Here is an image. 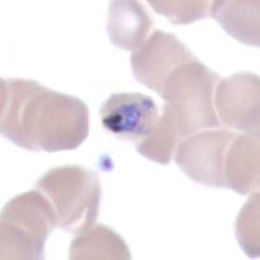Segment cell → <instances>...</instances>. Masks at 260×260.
Segmentation results:
<instances>
[{
    "mask_svg": "<svg viewBox=\"0 0 260 260\" xmlns=\"http://www.w3.org/2000/svg\"><path fill=\"white\" fill-rule=\"evenodd\" d=\"M237 132L225 127L205 129L180 140L175 163L190 180L204 186L225 188L228 147Z\"/></svg>",
    "mask_w": 260,
    "mask_h": 260,
    "instance_id": "5b68a950",
    "label": "cell"
},
{
    "mask_svg": "<svg viewBox=\"0 0 260 260\" xmlns=\"http://www.w3.org/2000/svg\"><path fill=\"white\" fill-rule=\"evenodd\" d=\"M70 258L76 260H128V246L116 232L103 224H94L76 235L71 244Z\"/></svg>",
    "mask_w": 260,
    "mask_h": 260,
    "instance_id": "7c38bea8",
    "label": "cell"
},
{
    "mask_svg": "<svg viewBox=\"0 0 260 260\" xmlns=\"http://www.w3.org/2000/svg\"><path fill=\"white\" fill-rule=\"evenodd\" d=\"M213 104L221 126L258 136L260 132V79L240 72L219 80Z\"/></svg>",
    "mask_w": 260,
    "mask_h": 260,
    "instance_id": "8992f818",
    "label": "cell"
},
{
    "mask_svg": "<svg viewBox=\"0 0 260 260\" xmlns=\"http://www.w3.org/2000/svg\"><path fill=\"white\" fill-rule=\"evenodd\" d=\"M53 209L56 228L75 235L88 230L99 215L102 186L98 175L78 165L51 169L36 183Z\"/></svg>",
    "mask_w": 260,
    "mask_h": 260,
    "instance_id": "3957f363",
    "label": "cell"
},
{
    "mask_svg": "<svg viewBox=\"0 0 260 260\" xmlns=\"http://www.w3.org/2000/svg\"><path fill=\"white\" fill-rule=\"evenodd\" d=\"M159 117L154 100L136 92L112 94L100 109L104 128L135 145L150 135Z\"/></svg>",
    "mask_w": 260,
    "mask_h": 260,
    "instance_id": "ba28073f",
    "label": "cell"
},
{
    "mask_svg": "<svg viewBox=\"0 0 260 260\" xmlns=\"http://www.w3.org/2000/svg\"><path fill=\"white\" fill-rule=\"evenodd\" d=\"M220 77L198 58L184 62L172 72L160 94L180 140L205 129L222 127L213 98Z\"/></svg>",
    "mask_w": 260,
    "mask_h": 260,
    "instance_id": "7a4b0ae2",
    "label": "cell"
},
{
    "mask_svg": "<svg viewBox=\"0 0 260 260\" xmlns=\"http://www.w3.org/2000/svg\"><path fill=\"white\" fill-rule=\"evenodd\" d=\"M54 228L53 209L40 191L17 195L1 211L0 259H44L45 242Z\"/></svg>",
    "mask_w": 260,
    "mask_h": 260,
    "instance_id": "277c9868",
    "label": "cell"
},
{
    "mask_svg": "<svg viewBox=\"0 0 260 260\" xmlns=\"http://www.w3.org/2000/svg\"><path fill=\"white\" fill-rule=\"evenodd\" d=\"M195 58L192 51L174 34L156 30L133 51L130 61L136 80L160 95L172 72Z\"/></svg>",
    "mask_w": 260,
    "mask_h": 260,
    "instance_id": "52a82bcc",
    "label": "cell"
},
{
    "mask_svg": "<svg viewBox=\"0 0 260 260\" xmlns=\"http://www.w3.org/2000/svg\"><path fill=\"white\" fill-rule=\"evenodd\" d=\"M180 141V136L171 115L162 108L161 115L150 135L136 144V151L154 162L168 165Z\"/></svg>",
    "mask_w": 260,
    "mask_h": 260,
    "instance_id": "4fadbf2b",
    "label": "cell"
},
{
    "mask_svg": "<svg viewBox=\"0 0 260 260\" xmlns=\"http://www.w3.org/2000/svg\"><path fill=\"white\" fill-rule=\"evenodd\" d=\"M225 188L246 195L259 188L260 142L258 136L237 133L225 157Z\"/></svg>",
    "mask_w": 260,
    "mask_h": 260,
    "instance_id": "9c48e42d",
    "label": "cell"
},
{
    "mask_svg": "<svg viewBox=\"0 0 260 260\" xmlns=\"http://www.w3.org/2000/svg\"><path fill=\"white\" fill-rule=\"evenodd\" d=\"M236 235L247 256L259 257V192H252L236 222Z\"/></svg>",
    "mask_w": 260,
    "mask_h": 260,
    "instance_id": "5bb4252c",
    "label": "cell"
},
{
    "mask_svg": "<svg viewBox=\"0 0 260 260\" xmlns=\"http://www.w3.org/2000/svg\"><path fill=\"white\" fill-rule=\"evenodd\" d=\"M209 14L228 35L244 45L259 47V0L211 1Z\"/></svg>",
    "mask_w": 260,
    "mask_h": 260,
    "instance_id": "8fae6325",
    "label": "cell"
},
{
    "mask_svg": "<svg viewBox=\"0 0 260 260\" xmlns=\"http://www.w3.org/2000/svg\"><path fill=\"white\" fill-rule=\"evenodd\" d=\"M153 9L175 24H188L207 18L211 1H148Z\"/></svg>",
    "mask_w": 260,
    "mask_h": 260,
    "instance_id": "9a60e30c",
    "label": "cell"
},
{
    "mask_svg": "<svg viewBox=\"0 0 260 260\" xmlns=\"http://www.w3.org/2000/svg\"><path fill=\"white\" fill-rule=\"evenodd\" d=\"M0 132L28 150H73L89 136V108L37 81L1 78Z\"/></svg>",
    "mask_w": 260,
    "mask_h": 260,
    "instance_id": "6da1fadb",
    "label": "cell"
},
{
    "mask_svg": "<svg viewBox=\"0 0 260 260\" xmlns=\"http://www.w3.org/2000/svg\"><path fill=\"white\" fill-rule=\"evenodd\" d=\"M152 27V18L138 1L110 2L107 30L115 46L130 51L138 50L148 39Z\"/></svg>",
    "mask_w": 260,
    "mask_h": 260,
    "instance_id": "30bf717a",
    "label": "cell"
}]
</instances>
